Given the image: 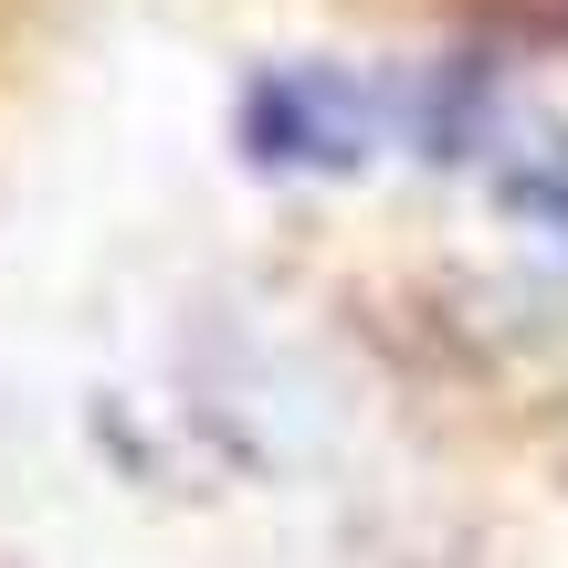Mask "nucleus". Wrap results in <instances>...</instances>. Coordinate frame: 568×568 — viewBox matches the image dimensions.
<instances>
[{
  "instance_id": "obj_1",
  "label": "nucleus",
  "mask_w": 568,
  "mask_h": 568,
  "mask_svg": "<svg viewBox=\"0 0 568 568\" xmlns=\"http://www.w3.org/2000/svg\"><path fill=\"white\" fill-rule=\"evenodd\" d=\"M243 138H253V159H274V169H347L368 148V105H358L347 74H316V63H305V74L253 84Z\"/></svg>"
},
{
  "instance_id": "obj_2",
  "label": "nucleus",
  "mask_w": 568,
  "mask_h": 568,
  "mask_svg": "<svg viewBox=\"0 0 568 568\" xmlns=\"http://www.w3.org/2000/svg\"><path fill=\"white\" fill-rule=\"evenodd\" d=\"M495 190H506L527 222H548L558 243H568V138H537L527 159H506V180H495Z\"/></svg>"
}]
</instances>
